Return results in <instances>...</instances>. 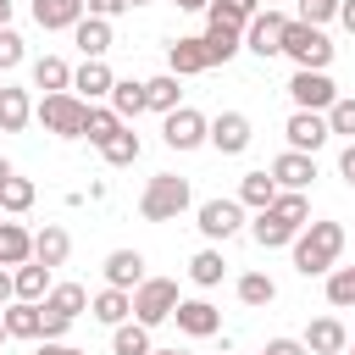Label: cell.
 Segmentation results:
<instances>
[{
  "label": "cell",
  "mask_w": 355,
  "mask_h": 355,
  "mask_svg": "<svg viewBox=\"0 0 355 355\" xmlns=\"http://www.w3.org/2000/svg\"><path fill=\"white\" fill-rule=\"evenodd\" d=\"M11 288H17V300H28V305H39L50 288H55V277H50V266H39V261H28V266H11Z\"/></svg>",
  "instance_id": "obj_26"
},
{
  "label": "cell",
  "mask_w": 355,
  "mask_h": 355,
  "mask_svg": "<svg viewBox=\"0 0 355 355\" xmlns=\"http://www.w3.org/2000/svg\"><path fill=\"white\" fill-rule=\"evenodd\" d=\"M33 122V94L17 83H0V133H22Z\"/></svg>",
  "instance_id": "obj_21"
},
{
  "label": "cell",
  "mask_w": 355,
  "mask_h": 355,
  "mask_svg": "<svg viewBox=\"0 0 355 355\" xmlns=\"http://www.w3.org/2000/svg\"><path fill=\"white\" fill-rule=\"evenodd\" d=\"M28 61V50H22V33L17 28H0V72H17Z\"/></svg>",
  "instance_id": "obj_42"
},
{
  "label": "cell",
  "mask_w": 355,
  "mask_h": 355,
  "mask_svg": "<svg viewBox=\"0 0 355 355\" xmlns=\"http://www.w3.org/2000/svg\"><path fill=\"white\" fill-rule=\"evenodd\" d=\"M0 322H6V338H28V344H39V338H44L39 305H28V300H11V305L0 311Z\"/></svg>",
  "instance_id": "obj_24"
},
{
  "label": "cell",
  "mask_w": 355,
  "mask_h": 355,
  "mask_svg": "<svg viewBox=\"0 0 355 355\" xmlns=\"http://www.w3.org/2000/svg\"><path fill=\"white\" fill-rule=\"evenodd\" d=\"M205 55H211V67H227L239 50H244V28H233V22H216V17H205Z\"/></svg>",
  "instance_id": "obj_15"
},
{
  "label": "cell",
  "mask_w": 355,
  "mask_h": 355,
  "mask_svg": "<svg viewBox=\"0 0 355 355\" xmlns=\"http://www.w3.org/2000/svg\"><path fill=\"white\" fill-rule=\"evenodd\" d=\"M233 200H239L244 211H266V205L277 200V183H272V172H266V166H261V172H244V178H239V194H233Z\"/></svg>",
  "instance_id": "obj_29"
},
{
  "label": "cell",
  "mask_w": 355,
  "mask_h": 355,
  "mask_svg": "<svg viewBox=\"0 0 355 355\" xmlns=\"http://www.w3.org/2000/svg\"><path fill=\"white\" fill-rule=\"evenodd\" d=\"M261 6H277V0H261Z\"/></svg>",
  "instance_id": "obj_56"
},
{
  "label": "cell",
  "mask_w": 355,
  "mask_h": 355,
  "mask_svg": "<svg viewBox=\"0 0 355 355\" xmlns=\"http://www.w3.org/2000/svg\"><path fill=\"white\" fill-rule=\"evenodd\" d=\"M322 116H327V133H338V139H349V144H355V100H349V94H338Z\"/></svg>",
  "instance_id": "obj_40"
},
{
  "label": "cell",
  "mask_w": 355,
  "mask_h": 355,
  "mask_svg": "<svg viewBox=\"0 0 355 355\" xmlns=\"http://www.w3.org/2000/svg\"><path fill=\"white\" fill-rule=\"evenodd\" d=\"M33 261V233L22 222H0V266H28Z\"/></svg>",
  "instance_id": "obj_28"
},
{
  "label": "cell",
  "mask_w": 355,
  "mask_h": 355,
  "mask_svg": "<svg viewBox=\"0 0 355 355\" xmlns=\"http://www.w3.org/2000/svg\"><path fill=\"white\" fill-rule=\"evenodd\" d=\"M272 211H277L288 227H305V222H311V194H288V189H277Z\"/></svg>",
  "instance_id": "obj_39"
},
{
  "label": "cell",
  "mask_w": 355,
  "mask_h": 355,
  "mask_svg": "<svg viewBox=\"0 0 355 355\" xmlns=\"http://www.w3.org/2000/svg\"><path fill=\"white\" fill-rule=\"evenodd\" d=\"M255 11H261V0H211V6H205V17H216V22H233V28H244Z\"/></svg>",
  "instance_id": "obj_41"
},
{
  "label": "cell",
  "mask_w": 355,
  "mask_h": 355,
  "mask_svg": "<svg viewBox=\"0 0 355 355\" xmlns=\"http://www.w3.org/2000/svg\"><path fill=\"white\" fill-rule=\"evenodd\" d=\"M178 283L172 277H144L139 288H133V322L139 327H161V322H172V311H178Z\"/></svg>",
  "instance_id": "obj_5"
},
{
  "label": "cell",
  "mask_w": 355,
  "mask_h": 355,
  "mask_svg": "<svg viewBox=\"0 0 355 355\" xmlns=\"http://www.w3.org/2000/svg\"><path fill=\"white\" fill-rule=\"evenodd\" d=\"M283 55L294 61V72H327V67H333V39H327V28H311V22L288 17V28H283Z\"/></svg>",
  "instance_id": "obj_3"
},
{
  "label": "cell",
  "mask_w": 355,
  "mask_h": 355,
  "mask_svg": "<svg viewBox=\"0 0 355 355\" xmlns=\"http://www.w3.org/2000/svg\"><path fill=\"white\" fill-rule=\"evenodd\" d=\"M33 89H44V94H67V89H72V67H67L61 55H39V61H33Z\"/></svg>",
  "instance_id": "obj_31"
},
{
  "label": "cell",
  "mask_w": 355,
  "mask_h": 355,
  "mask_svg": "<svg viewBox=\"0 0 355 355\" xmlns=\"http://www.w3.org/2000/svg\"><path fill=\"white\" fill-rule=\"evenodd\" d=\"M338 178L355 189V144H344V150H338Z\"/></svg>",
  "instance_id": "obj_46"
},
{
  "label": "cell",
  "mask_w": 355,
  "mask_h": 355,
  "mask_svg": "<svg viewBox=\"0 0 355 355\" xmlns=\"http://www.w3.org/2000/svg\"><path fill=\"white\" fill-rule=\"evenodd\" d=\"M72 44L83 50V61H105V50H111L116 39H111V22H100V17H83V22L72 28Z\"/></svg>",
  "instance_id": "obj_25"
},
{
  "label": "cell",
  "mask_w": 355,
  "mask_h": 355,
  "mask_svg": "<svg viewBox=\"0 0 355 355\" xmlns=\"http://www.w3.org/2000/svg\"><path fill=\"white\" fill-rule=\"evenodd\" d=\"M283 28H288V17H283L277 6H261V11L244 22V50H250V55H261V61L283 55Z\"/></svg>",
  "instance_id": "obj_6"
},
{
  "label": "cell",
  "mask_w": 355,
  "mask_h": 355,
  "mask_svg": "<svg viewBox=\"0 0 355 355\" xmlns=\"http://www.w3.org/2000/svg\"><path fill=\"white\" fill-rule=\"evenodd\" d=\"M349 355H355V338H349Z\"/></svg>",
  "instance_id": "obj_57"
},
{
  "label": "cell",
  "mask_w": 355,
  "mask_h": 355,
  "mask_svg": "<svg viewBox=\"0 0 355 355\" xmlns=\"http://www.w3.org/2000/svg\"><path fill=\"white\" fill-rule=\"evenodd\" d=\"M288 100H294V111H327L338 100V83L327 72H294L288 78Z\"/></svg>",
  "instance_id": "obj_10"
},
{
  "label": "cell",
  "mask_w": 355,
  "mask_h": 355,
  "mask_svg": "<svg viewBox=\"0 0 355 355\" xmlns=\"http://www.w3.org/2000/svg\"><path fill=\"white\" fill-rule=\"evenodd\" d=\"M11 172H17V166H11V161H6V155H0V183H6V178H11Z\"/></svg>",
  "instance_id": "obj_52"
},
{
  "label": "cell",
  "mask_w": 355,
  "mask_h": 355,
  "mask_svg": "<svg viewBox=\"0 0 355 355\" xmlns=\"http://www.w3.org/2000/svg\"><path fill=\"white\" fill-rule=\"evenodd\" d=\"M83 116H89V105H83L72 89L33 100V122H39L44 133H55V139H83Z\"/></svg>",
  "instance_id": "obj_4"
},
{
  "label": "cell",
  "mask_w": 355,
  "mask_h": 355,
  "mask_svg": "<svg viewBox=\"0 0 355 355\" xmlns=\"http://www.w3.org/2000/svg\"><path fill=\"white\" fill-rule=\"evenodd\" d=\"M338 22H344V33H355V0H338Z\"/></svg>",
  "instance_id": "obj_48"
},
{
  "label": "cell",
  "mask_w": 355,
  "mask_h": 355,
  "mask_svg": "<svg viewBox=\"0 0 355 355\" xmlns=\"http://www.w3.org/2000/svg\"><path fill=\"white\" fill-rule=\"evenodd\" d=\"M111 83H116V72H111L105 61H83V67H72V94H78L83 105L111 100Z\"/></svg>",
  "instance_id": "obj_14"
},
{
  "label": "cell",
  "mask_w": 355,
  "mask_h": 355,
  "mask_svg": "<svg viewBox=\"0 0 355 355\" xmlns=\"http://www.w3.org/2000/svg\"><path fill=\"white\" fill-rule=\"evenodd\" d=\"M11 17H17V0H0V28H11Z\"/></svg>",
  "instance_id": "obj_50"
},
{
  "label": "cell",
  "mask_w": 355,
  "mask_h": 355,
  "mask_svg": "<svg viewBox=\"0 0 355 355\" xmlns=\"http://www.w3.org/2000/svg\"><path fill=\"white\" fill-rule=\"evenodd\" d=\"M122 128H128V122H122L111 105H89V116H83V139H89L94 150H100V144H111Z\"/></svg>",
  "instance_id": "obj_32"
},
{
  "label": "cell",
  "mask_w": 355,
  "mask_h": 355,
  "mask_svg": "<svg viewBox=\"0 0 355 355\" xmlns=\"http://www.w3.org/2000/svg\"><path fill=\"white\" fill-rule=\"evenodd\" d=\"M288 255H294V272H300V277H327V272L338 266V255H344V222H333V216L305 222V227L294 233Z\"/></svg>",
  "instance_id": "obj_1"
},
{
  "label": "cell",
  "mask_w": 355,
  "mask_h": 355,
  "mask_svg": "<svg viewBox=\"0 0 355 355\" xmlns=\"http://www.w3.org/2000/svg\"><path fill=\"white\" fill-rule=\"evenodd\" d=\"M105 105H111V111H116V116H122L128 128H133V122H139V116L150 111V100H144V83H139V78H116V83H111V100H105Z\"/></svg>",
  "instance_id": "obj_22"
},
{
  "label": "cell",
  "mask_w": 355,
  "mask_h": 355,
  "mask_svg": "<svg viewBox=\"0 0 355 355\" xmlns=\"http://www.w3.org/2000/svg\"><path fill=\"white\" fill-rule=\"evenodd\" d=\"M344 355H349V349H344Z\"/></svg>",
  "instance_id": "obj_58"
},
{
  "label": "cell",
  "mask_w": 355,
  "mask_h": 355,
  "mask_svg": "<svg viewBox=\"0 0 355 355\" xmlns=\"http://www.w3.org/2000/svg\"><path fill=\"white\" fill-rule=\"evenodd\" d=\"M33 355H83V349H72L67 338H39V349Z\"/></svg>",
  "instance_id": "obj_47"
},
{
  "label": "cell",
  "mask_w": 355,
  "mask_h": 355,
  "mask_svg": "<svg viewBox=\"0 0 355 355\" xmlns=\"http://www.w3.org/2000/svg\"><path fill=\"white\" fill-rule=\"evenodd\" d=\"M277 300V283L266 277V272H244L239 277V305H250V311H266Z\"/></svg>",
  "instance_id": "obj_35"
},
{
  "label": "cell",
  "mask_w": 355,
  "mask_h": 355,
  "mask_svg": "<svg viewBox=\"0 0 355 355\" xmlns=\"http://www.w3.org/2000/svg\"><path fill=\"white\" fill-rule=\"evenodd\" d=\"M0 344H6V322H0Z\"/></svg>",
  "instance_id": "obj_55"
},
{
  "label": "cell",
  "mask_w": 355,
  "mask_h": 355,
  "mask_svg": "<svg viewBox=\"0 0 355 355\" xmlns=\"http://www.w3.org/2000/svg\"><path fill=\"white\" fill-rule=\"evenodd\" d=\"M150 349H155L150 327H139V322H122V327H111V355H150Z\"/></svg>",
  "instance_id": "obj_36"
},
{
  "label": "cell",
  "mask_w": 355,
  "mask_h": 355,
  "mask_svg": "<svg viewBox=\"0 0 355 355\" xmlns=\"http://www.w3.org/2000/svg\"><path fill=\"white\" fill-rule=\"evenodd\" d=\"M261 355H311V349H305L300 338H266V349H261Z\"/></svg>",
  "instance_id": "obj_45"
},
{
  "label": "cell",
  "mask_w": 355,
  "mask_h": 355,
  "mask_svg": "<svg viewBox=\"0 0 355 355\" xmlns=\"http://www.w3.org/2000/svg\"><path fill=\"white\" fill-rule=\"evenodd\" d=\"M172 6H178V11H205L211 0H172Z\"/></svg>",
  "instance_id": "obj_51"
},
{
  "label": "cell",
  "mask_w": 355,
  "mask_h": 355,
  "mask_svg": "<svg viewBox=\"0 0 355 355\" xmlns=\"http://www.w3.org/2000/svg\"><path fill=\"white\" fill-rule=\"evenodd\" d=\"M294 233H300V227H288L272 205H266V211H255V222H250V239H255L261 250H288V244H294Z\"/></svg>",
  "instance_id": "obj_23"
},
{
  "label": "cell",
  "mask_w": 355,
  "mask_h": 355,
  "mask_svg": "<svg viewBox=\"0 0 355 355\" xmlns=\"http://www.w3.org/2000/svg\"><path fill=\"white\" fill-rule=\"evenodd\" d=\"M128 11V0H83V17H100V22H116Z\"/></svg>",
  "instance_id": "obj_44"
},
{
  "label": "cell",
  "mask_w": 355,
  "mask_h": 355,
  "mask_svg": "<svg viewBox=\"0 0 355 355\" xmlns=\"http://www.w3.org/2000/svg\"><path fill=\"white\" fill-rule=\"evenodd\" d=\"M33 200H39L33 178H17V172H11V178L0 183V211H6V216H22V211H33Z\"/></svg>",
  "instance_id": "obj_33"
},
{
  "label": "cell",
  "mask_w": 355,
  "mask_h": 355,
  "mask_svg": "<svg viewBox=\"0 0 355 355\" xmlns=\"http://www.w3.org/2000/svg\"><path fill=\"white\" fill-rule=\"evenodd\" d=\"M205 133H211V116H200L194 105H178V111L161 116V144L166 150H200Z\"/></svg>",
  "instance_id": "obj_8"
},
{
  "label": "cell",
  "mask_w": 355,
  "mask_h": 355,
  "mask_svg": "<svg viewBox=\"0 0 355 355\" xmlns=\"http://www.w3.org/2000/svg\"><path fill=\"white\" fill-rule=\"evenodd\" d=\"M139 150H144V139H139L133 128H122L111 144H100V161H105V166H133V161H139Z\"/></svg>",
  "instance_id": "obj_38"
},
{
  "label": "cell",
  "mask_w": 355,
  "mask_h": 355,
  "mask_svg": "<svg viewBox=\"0 0 355 355\" xmlns=\"http://www.w3.org/2000/svg\"><path fill=\"white\" fill-rule=\"evenodd\" d=\"M89 316L105 322V327H122V322H133V294H122V288H100V294L89 300Z\"/></svg>",
  "instance_id": "obj_27"
},
{
  "label": "cell",
  "mask_w": 355,
  "mask_h": 355,
  "mask_svg": "<svg viewBox=\"0 0 355 355\" xmlns=\"http://www.w3.org/2000/svg\"><path fill=\"white\" fill-rule=\"evenodd\" d=\"M178 94H183V89H178V78H172V72L144 78V100H150V111H161V116H166V111H178V105H183Z\"/></svg>",
  "instance_id": "obj_34"
},
{
  "label": "cell",
  "mask_w": 355,
  "mask_h": 355,
  "mask_svg": "<svg viewBox=\"0 0 355 355\" xmlns=\"http://www.w3.org/2000/svg\"><path fill=\"white\" fill-rule=\"evenodd\" d=\"M194 227L205 233V244H227L244 227V205L239 200H200L194 205Z\"/></svg>",
  "instance_id": "obj_7"
},
{
  "label": "cell",
  "mask_w": 355,
  "mask_h": 355,
  "mask_svg": "<svg viewBox=\"0 0 355 355\" xmlns=\"http://www.w3.org/2000/svg\"><path fill=\"white\" fill-rule=\"evenodd\" d=\"M11 300H17V288H11V272H6V266H0V311H6V305H11Z\"/></svg>",
  "instance_id": "obj_49"
},
{
  "label": "cell",
  "mask_w": 355,
  "mask_h": 355,
  "mask_svg": "<svg viewBox=\"0 0 355 355\" xmlns=\"http://www.w3.org/2000/svg\"><path fill=\"white\" fill-rule=\"evenodd\" d=\"M189 205H194V189H189V178H178V172H155V178L144 183V194H139V216H144V222H178Z\"/></svg>",
  "instance_id": "obj_2"
},
{
  "label": "cell",
  "mask_w": 355,
  "mask_h": 355,
  "mask_svg": "<svg viewBox=\"0 0 355 355\" xmlns=\"http://www.w3.org/2000/svg\"><path fill=\"white\" fill-rule=\"evenodd\" d=\"M338 17V0H300V22H311V28H327Z\"/></svg>",
  "instance_id": "obj_43"
},
{
  "label": "cell",
  "mask_w": 355,
  "mask_h": 355,
  "mask_svg": "<svg viewBox=\"0 0 355 355\" xmlns=\"http://www.w3.org/2000/svg\"><path fill=\"white\" fill-rule=\"evenodd\" d=\"M133 6H150V0H128V11H133Z\"/></svg>",
  "instance_id": "obj_54"
},
{
  "label": "cell",
  "mask_w": 355,
  "mask_h": 355,
  "mask_svg": "<svg viewBox=\"0 0 355 355\" xmlns=\"http://www.w3.org/2000/svg\"><path fill=\"white\" fill-rule=\"evenodd\" d=\"M222 277H227V261H222V250H216V244L194 250V261H189V283H194V288H216Z\"/></svg>",
  "instance_id": "obj_30"
},
{
  "label": "cell",
  "mask_w": 355,
  "mask_h": 355,
  "mask_svg": "<svg viewBox=\"0 0 355 355\" xmlns=\"http://www.w3.org/2000/svg\"><path fill=\"white\" fill-rule=\"evenodd\" d=\"M322 288H327V305L333 311H355V266H333L322 277Z\"/></svg>",
  "instance_id": "obj_37"
},
{
  "label": "cell",
  "mask_w": 355,
  "mask_h": 355,
  "mask_svg": "<svg viewBox=\"0 0 355 355\" xmlns=\"http://www.w3.org/2000/svg\"><path fill=\"white\" fill-rule=\"evenodd\" d=\"M144 277H150V272H144V255H139V250H111V255H105V288L133 294Z\"/></svg>",
  "instance_id": "obj_17"
},
{
  "label": "cell",
  "mask_w": 355,
  "mask_h": 355,
  "mask_svg": "<svg viewBox=\"0 0 355 355\" xmlns=\"http://www.w3.org/2000/svg\"><path fill=\"white\" fill-rule=\"evenodd\" d=\"M250 139H255V128H250V116H244V111H216V116H211L205 144H211L216 155H244V150H250Z\"/></svg>",
  "instance_id": "obj_9"
},
{
  "label": "cell",
  "mask_w": 355,
  "mask_h": 355,
  "mask_svg": "<svg viewBox=\"0 0 355 355\" xmlns=\"http://www.w3.org/2000/svg\"><path fill=\"white\" fill-rule=\"evenodd\" d=\"M300 344H305L311 355H344V349H349V327H344L338 316H316Z\"/></svg>",
  "instance_id": "obj_18"
},
{
  "label": "cell",
  "mask_w": 355,
  "mask_h": 355,
  "mask_svg": "<svg viewBox=\"0 0 355 355\" xmlns=\"http://www.w3.org/2000/svg\"><path fill=\"white\" fill-rule=\"evenodd\" d=\"M266 172H272V183H277V189H288V194H305V189L316 183V155L283 150V155H277V161H272Z\"/></svg>",
  "instance_id": "obj_13"
},
{
  "label": "cell",
  "mask_w": 355,
  "mask_h": 355,
  "mask_svg": "<svg viewBox=\"0 0 355 355\" xmlns=\"http://www.w3.org/2000/svg\"><path fill=\"white\" fill-rule=\"evenodd\" d=\"M166 72H172V78H200V72H211L205 39H172V44H166Z\"/></svg>",
  "instance_id": "obj_16"
},
{
  "label": "cell",
  "mask_w": 355,
  "mask_h": 355,
  "mask_svg": "<svg viewBox=\"0 0 355 355\" xmlns=\"http://www.w3.org/2000/svg\"><path fill=\"white\" fill-rule=\"evenodd\" d=\"M283 139H288V150H300V155H316L333 133H327V116L322 111H294L288 122H283Z\"/></svg>",
  "instance_id": "obj_11"
},
{
  "label": "cell",
  "mask_w": 355,
  "mask_h": 355,
  "mask_svg": "<svg viewBox=\"0 0 355 355\" xmlns=\"http://www.w3.org/2000/svg\"><path fill=\"white\" fill-rule=\"evenodd\" d=\"M172 322H178V333L183 338H211V333H222V311L211 305V300H178V311H172Z\"/></svg>",
  "instance_id": "obj_12"
},
{
  "label": "cell",
  "mask_w": 355,
  "mask_h": 355,
  "mask_svg": "<svg viewBox=\"0 0 355 355\" xmlns=\"http://www.w3.org/2000/svg\"><path fill=\"white\" fill-rule=\"evenodd\" d=\"M150 355H194V349H150Z\"/></svg>",
  "instance_id": "obj_53"
},
{
  "label": "cell",
  "mask_w": 355,
  "mask_h": 355,
  "mask_svg": "<svg viewBox=\"0 0 355 355\" xmlns=\"http://www.w3.org/2000/svg\"><path fill=\"white\" fill-rule=\"evenodd\" d=\"M28 11H33V22L44 28V33H72L78 22H83V0H28Z\"/></svg>",
  "instance_id": "obj_19"
},
{
  "label": "cell",
  "mask_w": 355,
  "mask_h": 355,
  "mask_svg": "<svg viewBox=\"0 0 355 355\" xmlns=\"http://www.w3.org/2000/svg\"><path fill=\"white\" fill-rule=\"evenodd\" d=\"M67 255H72V233H67L61 222H44V227L33 233V261L55 272V266H67Z\"/></svg>",
  "instance_id": "obj_20"
}]
</instances>
